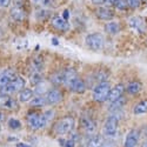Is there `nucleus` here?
I'll list each match as a JSON object with an SVG mask.
<instances>
[{"instance_id":"obj_1","label":"nucleus","mask_w":147,"mask_h":147,"mask_svg":"<svg viewBox=\"0 0 147 147\" xmlns=\"http://www.w3.org/2000/svg\"><path fill=\"white\" fill-rule=\"evenodd\" d=\"M53 117V111H47L46 113H39V112H28L26 115V121H27V125L33 131H38L44 128L47 122L50 121Z\"/></svg>"},{"instance_id":"obj_2","label":"nucleus","mask_w":147,"mask_h":147,"mask_svg":"<svg viewBox=\"0 0 147 147\" xmlns=\"http://www.w3.org/2000/svg\"><path fill=\"white\" fill-rule=\"evenodd\" d=\"M74 125H76V119L72 115H66L57 121L53 131L57 136H66V134H68L73 131Z\"/></svg>"},{"instance_id":"obj_3","label":"nucleus","mask_w":147,"mask_h":147,"mask_svg":"<svg viewBox=\"0 0 147 147\" xmlns=\"http://www.w3.org/2000/svg\"><path fill=\"white\" fill-rule=\"evenodd\" d=\"M109 92H111V86H109V84L107 81H101V82L95 84V86L92 91L93 100L99 104L107 101Z\"/></svg>"},{"instance_id":"obj_4","label":"nucleus","mask_w":147,"mask_h":147,"mask_svg":"<svg viewBox=\"0 0 147 147\" xmlns=\"http://www.w3.org/2000/svg\"><path fill=\"white\" fill-rule=\"evenodd\" d=\"M25 79L20 76H17L13 80H12L6 87H4L0 91V94H6V95H11L14 93H20L24 88H25Z\"/></svg>"},{"instance_id":"obj_5","label":"nucleus","mask_w":147,"mask_h":147,"mask_svg":"<svg viewBox=\"0 0 147 147\" xmlns=\"http://www.w3.org/2000/svg\"><path fill=\"white\" fill-rule=\"evenodd\" d=\"M118 125H119V118L115 114H111L105 121L104 127H102V133L105 137H114L118 131Z\"/></svg>"},{"instance_id":"obj_6","label":"nucleus","mask_w":147,"mask_h":147,"mask_svg":"<svg viewBox=\"0 0 147 147\" xmlns=\"http://www.w3.org/2000/svg\"><path fill=\"white\" fill-rule=\"evenodd\" d=\"M85 42H86V45L88 46V48H91V50L99 51L105 45V39H104L101 33L95 32V33L88 34L86 36V39H85Z\"/></svg>"},{"instance_id":"obj_7","label":"nucleus","mask_w":147,"mask_h":147,"mask_svg":"<svg viewBox=\"0 0 147 147\" xmlns=\"http://www.w3.org/2000/svg\"><path fill=\"white\" fill-rule=\"evenodd\" d=\"M19 108L17 100H14L11 95L0 94V109L4 111H16Z\"/></svg>"},{"instance_id":"obj_8","label":"nucleus","mask_w":147,"mask_h":147,"mask_svg":"<svg viewBox=\"0 0 147 147\" xmlns=\"http://www.w3.org/2000/svg\"><path fill=\"white\" fill-rule=\"evenodd\" d=\"M45 99H46V104L47 105H57L63 100V93L58 87H53L51 90H48L47 93L45 94Z\"/></svg>"},{"instance_id":"obj_9","label":"nucleus","mask_w":147,"mask_h":147,"mask_svg":"<svg viewBox=\"0 0 147 147\" xmlns=\"http://www.w3.org/2000/svg\"><path fill=\"white\" fill-rule=\"evenodd\" d=\"M51 25H52V27L54 30L60 31V32H66V31L69 30L68 20L64 19L63 17H60V16H54L51 19Z\"/></svg>"},{"instance_id":"obj_10","label":"nucleus","mask_w":147,"mask_h":147,"mask_svg":"<svg viewBox=\"0 0 147 147\" xmlns=\"http://www.w3.org/2000/svg\"><path fill=\"white\" fill-rule=\"evenodd\" d=\"M125 92V86L122 84H117L114 87L111 88V92H109V95H108V99L107 101L109 104H112L119 99H121L122 98V94H124Z\"/></svg>"},{"instance_id":"obj_11","label":"nucleus","mask_w":147,"mask_h":147,"mask_svg":"<svg viewBox=\"0 0 147 147\" xmlns=\"http://www.w3.org/2000/svg\"><path fill=\"white\" fill-rule=\"evenodd\" d=\"M80 125H81V128L84 129V132L86 134H91V136H93V133L96 129L95 121L90 117H82L81 121H80Z\"/></svg>"},{"instance_id":"obj_12","label":"nucleus","mask_w":147,"mask_h":147,"mask_svg":"<svg viewBox=\"0 0 147 147\" xmlns=\"http://www.w3.org/2000/svg\"><path fill=\"white\" fill-rule=\"evenodd\" d=\"M68 90L73 93H77V94H82L85 91H86V82H85L81 78H77L73 80L69 85H68Z\"/></svg>"},{"instance_id":"obj_13","label":"nucleus","mask_w":147,"mask_h":147,"mask_svg":"<svg viewBox=\"0 0 147 147\" xmlns=\"http://www.w3.org/2000/svg\"><path fill=\"white\" fill-rule=\"evenodd\" d=\"M95 16L98 19L104 21H112L114 18V12L108 7H98L95 9Z\"/></svg>"},{"instance_id":"obj_14","label":"nucleus","mask_w":147,"mask_h":147,"mask_svg":"<svg viewBox=\"0 0 147 147\" xmlns=\"http://www.w3.org/2000/svg\"><path fill=\"white\" fill-rule=\"evenodd\" d=\"M140 139V132L138 129H131L125 139L124 147H137Z\"/></svg>"},{"instance_id":"obj_15","label":"nucleus","mask_w":147,"mask_h":147,"mask_svg":"<svg viewBox=\"0 0 147 147\" xmlns=\"http://www.w3.org/2000/svg\"><path fill=\"white\" fill-rule=\"evenodd\" d=\"M16 77H17V74L12 69H6L0 73V91L4 87H6Z\"/></svg>"},{"instance_id":"obj_16","label":"nucleus","mask_w":147,"mask_h":147,"mask_svg":"<svg viewBox=\"0 0 147 147\" xmlns=\"http://www.w3.org/2000/svg\"><path fill=\"white\" fill-rule=\"evenodd\" d=\"M129 24V27L133 28L134 31H137L139 33H142L146 31V24L144 21V19H141L140 17H132L128 20Z\"/></svg>"},{"instance_id":"obj_17","label":"nucleus","mask_w":147,"mask_h":147,"mask_svg":"<svg viewBox=\"0 0 147 147\" xmlns=\"http://www.w3.org/2000/svg\"><path fill=\"white\" fill-rule=\"evenodd\" d=\"M63 74H64V85L65 86H68L73 80L78 78L77 71L72 67H67V68L63 69Z\"/></svg>"},{"instance_id":"obj_18","label":"nucleus","mask_w":147,"mask_h":147,"mask_svg":"<svg viewBox=\"0 0 147 147\" xmlns=\"http://www.w3.org/2000/svg\"><path fill=\"white\" fill-rule=\"evenodd\" d=\"M141 88H142V85L140 81H131L125 87V91L131 95H136L141 91Z\"/></svg>"},{"instance_id":"obj_19","label":"nucleus","mask_w":147,"mask_h":147,"mask_svg":"<svg viewBox=\"0 0 147 147\" xmlns=\"http://www.w3.org/2000/svg\"><path fill=\"white\" fill-rule=\"evenodd\" d=\"M50 82L53 86H61L64 85V74L63 71H57L50 76Z\"/></svg>"},{"instance_id":"obj_20","label":"nucleus","mask_w":147,"mask_h":147,"mask_svg":"<svg viewBox=\"0 0 147 147\" xmlns=\"http://www.w3.org/2000/svg\"><path fill=\"white\" fill-rule=\"evenodd\" d=\"M30 67L33 71V73L34 72H40L44 68V60L38 55L32 58L31 61H30Z\"/></svg>"},{"instance_id":"obj_21","label":"nucleus","mask_w":147,"mask_h":147,"mask_svg":"<svg viewBox=\"0 0 147 147\" xmlns=\"http://www.w3.org/2000/svg\"><path fill=\"white\" fill-rule=\"evenodd\" d=\"M34 92L31 88H24L20 93H19V101L20 102H30L33 99Z\"/></svg>"},{"instance_id":"obj_22","label":"nucleus","mask_w":147,"mask_h":147,"mask_svg":"<svg viewBox=\"0 0 147 147\" xmlns=\"http://www.w3.org/2000/svg\"><path fill=\"white\" fill-rule=\"evenodd\" d=\"M105 139L100 134H95V136H92L91 139L87 141V147H101L104 144Z\"/></svg>"},{"instance_id":"obj_23","label":"nucleus","mask_w":147,"mask_h":147,"mask_svg":"<svg viewBox=\"0 0 147 147\" xmlns=\"http://www.w3.org/2000/svg\"><path fill=\"white\" fill-rule=\"evenodd\" d=\"M119 31H120V25L117 21H108L105 25V32L107 34L113 35V34H117Z\"/></svg>"},{"instance_id":"obj_24","label":"nucleus","mask_w":147,"mask_h":147,"mask_svg":"<svg viewBox=\"0 0 147 147\" xmlns=\"http://www.w3.org/2000/svg\"><path fill=\"white\" fill-rule=\"evenodd\" d=\"M133 113L137 114V115L147 113V100H141V101H139L136 106H134Z\"/></svg>"},{"instance_id":"obj_25","label":"nucleus","mask_w":147,"mask_h":147,"mask_svg":"<svg viewBox=\"0 0 147 147\" xmlns=\"http://www.w3.org/2000/svg\"><path fill=\"white\" fill-rule=\"evenodd\" d=\"M30 104H31L32 107H42V106L47 105L46 104V99H45V95H38V96L33 98Z\"/></svg>"},{"instance_id":"obj_26","label":"nucleus","mask_w":147,"mask_h":147,"mask_svg":"<svg viewBox=\"0 0 147 147\" xmlns=\"http://www.w3.org/2000/svg\"><path fill=\"white\" fill-rule=\"evenodd\" d=\"M44 80V77L41 76V73L40 72H34L31 74L30 77V81L32 85H34V86H38V85H40Z\"/></svg>"},{"instance_id":"obj_27","label":"nucleus","mask_w":147,"mask_h":147,"mask_svg":"<svg viewBox=\"0 0 147 147\" xmlns=\"http://www.w3.org/2000/svg\"><path fill=\"white\" fill-rule=\"evenodd\" d=\"M11 16L14 20H22L25 18V13H24V11L19 7H13L11 9Z\"/></svg>"},{"instance_id":"obj_28","label":"nucleus","mask_w":147,"mask_h":147,"mask_svg":"<svg viewBox=\"0 0 147 147\" xmlns=\"http://www.w3.org/2000/svg\"><path fill=\"white\" fill-rule=\"evenodd\" d=\"M8 127L11 129H19L21 127V122L18 119L11 118V119H8Z\"/></svg>"},{"instance_id":"obj_29","label":"nucleus","mask_w":147,"mask_h":147,"mask_svg":"<svg viewBox=\"0 0 147 147\" xmlns=\"http://www.w3.org/2000/svg\"><path fill=\"white\" fill-rule=\"evenodd\" d=\"M114 7L117 9H120V11H126V9L129 8V6H128L126 0H118V1L114 4Z\"/></svg>"},{"instance_id":"obj_30","label":"nucleus","mask_w":147,"mask_h":147,"mask_svg":"<svg viewBox=\"0 0 147 147\" xmlns=\"http://www.w3.org/2000/svg\"><path fill=\"white\" fill-rule=\"evenodd\" d=\"M124 104H125V100L121 98V99H119V100H117L112 104H109V108L111 109H119V108H121V106Z\"/></svg>"},{"instance_id":"obj_31","label":"nucleus","mask_w":147,"mask_h":147,"mask_svg":"<svg viewBox=\"0 0 147 147\" xmlns=\"http://www.w3.org/2000/svg\"><path fill=\"white\" fill-rule=\"evenodd\" d=\"M129 8H138L140 3H141V0H126Z\"/></svg>"},{"instance_id":"obj_32","label":"nucleus","mask_w":147,"mask_h":147,"mask_svg":"<svg viewBox=\"0 0 147 147\" xmlns=\"http://www.w3.org/2000/svg\"><path fill=\"white\" fill-rule=\"evenodd\" d=\"M64 147H76V140H73V139L66 140L64 144Z\"/></svg>"},{"instance_id":"obj_33","label":"nucleus","mask_w":147,"mask_h":147,"mask_svg":"<svg viewBox=\"0 0 147 147\" xmlns=\"http://www.w3.org/2000/svg\"><path fill=\"white\" fill-rule=\"evenodd\" d=\"M11 3H12V0H0V7L6 8L11 5Z\"/></svg>"},{"instance_id":"obj_34","label":"nucleus","mask_w":147,"mask_h":147,"mask_svg":"<svg viewBox=\"0 0 147 147\" xmlns=\"http://www.w3.org/2000/svg\"><path fill=\"white\" fill-rule=\"evenodd\" d=\"M101 147H115V144L112 140H105Z\"/></svg>"},{"instance_id":"obj_35","label":"nucleus","mask_w":147,"mask_h":147,"mask_svg":"<svg viewBox=\"0 0 147 147\" xmlns=\"http://www.w3.org/2000/svg\"><path fill=\"white\" fill-rule=\"evenodd\" d=\"M32 1L36 5H47L48 4V0H32Z\"/></svg>"},{"instance_id":"obj_36","label":"nucleus","mask_w":147,"mask_h":147,"mask_svg":"<svg viewBox=\"0 0 147 147\" xmlns=\"http://www.w3.org/2000/svg\"><path fill=\"white\" fill-rule=\"evenodd\" d=\"M92 1V4H94V5H104L107 0H91Z\"/></svg>"},{"instance_id":"obj_37","label":"nucleus","mask_w":147,"mask_h":147,"mask_svg":"<svg viewBox=\"0 0 147 147\" xmlns=\"http://www.w3.org/2000/svg\"><path fill=\"white\" fill-rule=\"evenodd\" d=\"M68 17H69V12H68L67 9H65V11H64V13H63V18L66 19V20H68Z\"/></svg>"},{"instance_id":"obj_38","label":"nucleus","mask_w":147,"mask_h":147,"mask_svg":"<svg viewBox=\"0 0 147 147\" xmlns=\"http://www.w3.org/2000/svg\"><path fill=\"white\" fill-rule=\"evenodd\" d=\"M17 147H32V146H30V145H27V144H24V142H19V144L17 145Z\"/></svg>"},{"instance_id":"obj_39","label":"nucleus","mask_w":147,"mask_h":147,"mask_svg":"<svg viewBox=\"0 0 147 147\" xmlns=\"http://www.w3.org/2000/svg\"><path fill=\"white\" fill-rule=\"evenodd\" d=\"M4 119H5V115H4V113L3 112H0V124L4 121Z\"/></svg>"},{"instance_id":"obj_40","label":"nucleus","mask_w":147,"mask_h":147,"mask_svg":"<svg viewBox=\"0 0 147 147\" xmlns=\"http://www.w3.org/2000/svg\"><path fill=\"white\" fill-rule=\"evenodd\" d=\"M107 1H108L109 4H111V5H113V6H114V4L118 1V0H107Z\"/></svg>"},{"instance_id":"obj_41","label":"nucleus","mask_w":147,"mask_h":147,"mask_svg":"<svg viewBox=\"0 0 147 147\" xmlns=\"http://www.w3.org/2000/svg\"><path fill=\"white\" fill-rule=\"evenodd\" d=\"M141 147H147V139H146V140H144V142L141 144Z\"/></svg>"},{"instance_id":"obj_42","label":"nucleus","mask_w":147,"mask_h":147,"mask_svg":"<svg viewBox=\"0 0 147 147\" xmlns=\"http://www.w3.org/2000/svg\"><path fill=\"white\" fill-rule=\"evenodd\" d=\"M52 44H53V45H58L59 42H58V40H57V39H52Z\"/></svg>"},{"instance_id":"obj_43","label":"nucleus","mask_w":147,"mask_h":147,"mask_svg":"<svg viewBox=\"0 0 147 147\" xmlns=\"http://www.w3.org/2000/svg\"><path fill=\"white\" fill-rule=\"evenodd\" d=\"M146 1H147V0H146Z\"/></svg>"}]
</instances>
